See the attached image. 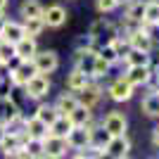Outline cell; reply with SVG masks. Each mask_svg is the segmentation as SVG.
Listing matches in <instances>:
<instances>
[{
  "label": "cell",
  "mask_w": 159,
  "mask_h": 159,
  "mask_svg": "<svg viewBox=\"0 0 159 159\" xmlns=\"http://www.w3.org/2000/svg\"><path fill=\"white\" fill-rule=\"evenodd\" d=\"M121 159H128V157H121Z\"/></svg>",
  "instance_id": "cell-43"
},
{
  "label": "cell",
  "mask_w": 159,
  "mask_h": 159,
  "mask_svg": "<svg viewBox=\"0 0 159 159\" xmlns=\"http://www.w3.org/2000/svg\"><path fill=\"white\" fill-rule=\"evenodd\" d=\"M109 69H112V66H109V64H107V62L98 55V57H95V64H93V71H90V81L107 79V76H109Z\"/></svg>",
  "instance_id": "cell-30"
},
{
  "label": "cell",
  "mask_w": 159,
  "mask_h": 159,
  "mask_svg": "<svg viewBox=\"0 0 159 159\" xmlns=\"http://www.w3.org/2000/svg\"><path fill=\"white\" fill-rule=\"evenodd\" d=\"M152 145L159 150V128H154V131H152Z\"/></svg>",
  "instance_id": "cell-35"
},
{
  "label": "cell",
  "mask_w": 159,
  "mask_h": 159,
  "mask_svg": "<svg viewBox=\"0 0 159 159\" xmlns=\"http://www.w3.org/2000/svg\"><path fill=\"white\" fill-rule=\"evenodd\" d=\"M124 64L126 66H150V52H143V50H128V55L124 57Z\"/></svg>",
  "instance_id": "cell-26"
},
{
  "label": "cell",
  "mask_w": 159,
  "mask_h": 159,
  "mask_svg": "<svg viewBox=\"0 0 159 159\" xmlns=\"http://www.w3.org/2000/svg\"><path fill=\"white\" fill-rule=\"evenodd\" d=\"M0 40H2V38H0Z\"/></svg>",
  "instance_id": "cell-45"
},
{
  "label": "cell",
  "mask_w": 159,
  "mask_h": 159,
  "mask_svg": "<svg viewBox=\"0 0 159 159\" xmlns=\"http://www.w3.org/2000/svg\"><path fill=\"white\" fill-rule=\"evenodd\" d=\"M126 38H128V43H131L133 50H143V52H152L154 50V43L143 33V29H135L133 33H128Z\"/></svg>",
  "instance_id": "cell-17"
},
{
  "label": "cell",
  "mask_w": 159,
  "mask_h": 159,
  "mask_svg": "<svg viewBox=\"0 0 159 159\" xmlns=\"http://www.w3.org/2000/svg\"><path fill=\"white\" fill-rule=\"evenodd\" d=\"M5 71V64H2V62H0V74ZM2 76H5V74H2Z\"/></svg>",
  "instance_id": "cell-42"
},
{
  "label": "cell",
  "mask_w": 159,
  "mask_h": 159,
  "mask_svg": "<svg viewBox=\"0 0 159 159\" xmlns=\"http://www.w3.org/2000/svg\"><path fill=\"white\" fill-rule=\"evenodd\" d=\"M152 74L154 71L150 66H126L124 79H126L133 88H140V86H150V83H152Z\"/></svg>",
  "instance_id": "cell-11"
},
{
  "label": "cell",
  "mask_w": 159,
  "mask_h": 159,
  "mask_svg": "<svg viewBox=\"0 0 159 159\" xmlns=\"http://www.w3.org/2000/svg\"><path fill=\"white\" fill-rule=\"evenodd\" d=\"M33 116H36L38 121H43L45 126H50V124H52V121L57 119V116H60V112L55 109V105H45V102H40V105L36 107Z\"/></svg>",
  "instance_id": "cell-24"
},
{
  "label": "cell",
  "mask_w": 159,
  "mask_h": 159,
  "mask_svg": "<svg viewBox=\"0 0 159 159\" xmlns=\"http://www.w3.org/2000/svg\"><path fill=\"white\" fill-rule=\"evenodd\" d=\"M7 5H10V0H0V12H5Z\"/></svg>",
  "instance_id": "cell-36"
},
{
  "label": "cell",
  "mask_w": 159,
  "mask_h": 159,
  "mask_svg": "<svg viewBox=\"0 0 159 159\" xmlns=\"http://www.w3.org/2000/svg\"><path fill=\"white\" fill-rule=\"evenodd\" d=\"M31 76H36V66H33V62H19L17 66H12L10 69V83H12L14 88H24V83H26Z\"/></svg>",
  "instance_id": "cell-10"
},
{
  "label": "cell",
  "mask_w": 159,
  "mask_h": 159,
  "mask_svg": "<svg viewBox=\"0 0 159 159\" xmlns=\"http://www.w3.org/2000/svg\"><path fill=\"white\" fill-rule=\"evenodd\" d=\"M157 26H159V21H157Z\"/></svg>",
  "instance_id": "cell-44"
},
{
  "label": "cell",
  "mask_w": 159,
  "mask_h": 159,
  "mask_svg": "<svg viewBox=\"0 0 159 159\" xmlns=\"http://www.w3.org/2000/svg\"><path fill=\"white\" fill-rule=\"evenodd\" d=\"M98 55H100V57H102L109 66H114V64H119V62H121L119 55L114 52V48L109 45V43H107V45H102V48H98Z\"/></svg>",
  "instance_id": "cell-31"
},
{
  "label": "cell",
  "mask_w": 159,
  "mask_h": 159,
  "mask_svg": "<svg viewBox=\"0 0 159 159\" xmlns=\"http://www.w3.org/2000/svg\"><path fill=\"white\" fill-rule=\"evenodd\" d=\"M71 121H69V116H57V119L52 121V124H50V126H48V131H50V135H57V138H66V135H69V131H71Z\"/></svg>",
  "instance_id": "cell-25"
},
{
  "label": "cell",
  "mask_w": 159,
  "mask_h": 159,
  "mask_svg": "<svg viewBox=\"0 0 159 159\" xmlns=\"http://www.w3.org/2000/svg\"><path fill=\"white\" fill-rule=\"evenodd\" d=\"M40 19L45 24V29H62L66 24V19H69V12L62 5H48V7H43Z\"/></svg>",
  "instance_id": "cell-6"
},
{
  "label": "cell",
  "mask_w": 159,
  "mask_h": 159,
  "mask_svg": "<svg viewBox=\"0 0 159 159\" xmlns=\"http://www.w3.org/2000/svg\"><path fill=\"white\" fill-rule=\"evenodd\" d=\"M140 112L145 114V116H159V95H157V90H150V93L143 98Z\"/></svg>",
  "instance_id": "cell-20"
},
{
  "label": "cell",
  "mask_w": 159,
  "mask_h": 159,
  "mask_svg": "<svg viewBox=\"0 0 159 159\" xmlns=\"http://www.w3.org/2000/svg\"><path fill=\"white\" fill-rule=\"evenodd\" d=\"M31 62L36 66V74H45V76H50L60 69V55L55 50H38Z\"/></svg>",
  "instance_id": "cell-2"
},
{
  "label": "cell",
  "mask_w": 159,
  "mask_h": 159,
  "mask_svg": "<svg viewBox=\"0 0 159 159\" xmlns=\"http://www.w3.org/2000/svg\"><path fill=\"white\" fill-rule=\"evenodd\" d=\"M133 93H135V88H133L124 76L114 79L112 83L107 86V95H109V100H114V102H128V100L133 98Z\"/></svg>",
  "instance_id": "cell-7"
},
{
  "label": "cell",
  "mask_w": 159,
  "mask_h": 159,
  "mask_svg": "<svg viewBox=\"0 0 159 159\" xmlns=\"http://www.w3.org/2000/svg\"><path fill=\"white\" fill-rule=\"evenodd\" d=\"M71 159H88V157H86V154H83V152H79V154H74Z\"/></svg>",
  "instance_id": "cell-39"
},
{
  "label": "cell",
  "mask_w": 159,
  "mask_h": 159,
  "mask_svg": "<svg viewBox=\"0 0 159 159\" xmlns=\"http://www.w3.org/2000/svg\"><path fill=\"white\" fill-rule=\"evenodd\" d=\"M100 126L105 128L109 135H126L128 119H126V114H121V112H116V109H112V112L105 114V119L100 121Z\"/></svg>",
  "instance_id": "cell-5"
},
{
  "label": "cell",
  "mask_w": 159,
  "mask_h": 159,
  "mask_svg": "<svg viewBox=\"0 0 159 159\" xmlns=\"http://www.w3.org/2000/svg\"><path fill=\"white\" fill-rule=\"evenodd\" d=\"M24 133H26L29 138H38V140H43L45 135H50L48 126L43 124V121H38L36 116H31V119H24Z\"/></svg>",
  "instance_id": "cell-18"
},
{
  "label": "cell",
  "mask_w": 159,
  "mask_h": 159,
  "mask_svg": "<svg viewBox=\"0 0 159 159\" xmlns=\"http://www.w3.org/2000/svg\"><path fill=\"white\" fill-rule=\"evenodd\" d=\"M76 105H79V100H76V95H74V93H60V95H57V100H55V109H57L62 116H66Z\"/></svg>",
  "instance_id": "cell-22"
},
{
  "label": "cell",
  "mask_w": 159,
  "mask_h": 159,
  "mask_svg": "<svg viewBox=\"0 0 159 159\" xmlns=\"http://www.w3.org/2000/svg\"><path fill=\"white\" fill-rule=\"evenodd\" d=\"M128 150H131V140L126 135H112L102 152H105L107 159H121L128 154Z\"/></svg>",
  "instance_id": "cell-9"
},
{
  "label": "cell",
  "mask_w": 159,
  "mask_h": 159,
  "mask_svg": "<svg viewBox=\"0 0 159 159\" xmlns=\"http://www.w3.org/2000/svg\"><path fill=\"white\" fill-rule=\"evenodd\" d=\"M143 21H145V24H157L159 21V0H145Z\"/></svg>",
  "instance_id": "cell-29"
},
{
  "label": "cell",
  "mask_w": 159,
  "mask_h": 159,
  "mask_svg": "<svg viewBox=\"0 0 159 159\" xmlns=\"http://www.w3.org/2000/svg\"><path fill=\"white\" fill-rule=\"evenodd\" d=\"M95 128V124L90 121V124H86V126H74L71 131H69V135H66V145H69V150H86L88 145H90V131Z\"/></svg>",
  "instance_id": "cell-4"
},
{
  "label": "cell",
  "mask_w": 159,
  "mask_h": 159,
  "mask_svg": "<svg viewBox=\"0 0 159 159\" xmlns=\"http://www.w3.org/2000/svg\"><path fill=\"white\" fill-rule=\"evenodd\" d=\"M95 57H98V50H95V48H76V52H74L76 66H74V69H79V71H83V74L90 76L93 64H95Z\"/></svg>",
  "instance_id": "cell-13"
},
{
  "label": "cell",
  "mask_w": 159,
  "mask_h": 159,
  "mask_svg": "<svg viewBox=\"0 0 159 159\" xmlns=\"http://www.w3.org/2000/svg\"><path fill=\"white\" fill-rule=\"evenodd\" d=\"M43 14V5L38 0H21L19 2V17L21 19H36Z\"/></svg>",
  "instance_id": "cell-21"
},
{
  "label": "cell",
  "mask_w": 159,
  "mask_h": 159,
  "mask_svg": "<svg viewBox=\"0 0 159 159\" xmlns=\"http://www.w3.org/2000/svg\"><path fill=\"white\" fill-rule=\"evenodd\" d=\"M143 12H145V0H131L126 5L124 19L133 21V24H143Z\"/></svg>",
  "instance_id": "cell-23"
},
{
  "label": "cell",
  "mask_w": 159,
  "mask_h": 159,
  "mask_svg": "<svg viewBox=\"0 0 159 159\" xmlns=\"http://www.w3.org/2000/svg\"><path fill=\"white\" fill-rule=\"evenodd\" d=\"M21 150H24V154H26L29 159H38V157H43V140L26 138L24 145H21Z\"/></svg>",
  "instance_id": "cell-28"
},
{
  "label": "cell",
  "mask_w": 159,
  "mask_h": 159,
  "mask_svg": "<svg viewBox=\"0 0 159 159\" xmlns=\"http://www.w3.org/2000/svg\"><path fill=\"white\" fill-rule=\"evenodd\" d=\"M14 57V43H7V40H0V62L2 64H10V60Z\"/></svg>",
  "instance_id": "cell-32"
},
{
  "label": "cell",
  "mask_w": 159,
  "mask_h": 159,
  "mask_svg": "<svg viewBox=\"0 0 159 159\" xmlns=\"http://www.w3.org/2000/svg\"><path fill=\"white\" fill-rule=\"evenodd\" d=\"M76 48H93V40H90V36L88 33H83L79 38V43H76Z\"/></svg>",
  "instance_id": "cell-34"
},
{
  "label": "cell",
  "mask_w": 159,
  "mask_h": 159,
  "mask_svg": "<svg viewBox=\"0 0 159 159\" xmlns=\"http://www.w3.org/2000/svg\"><path fill=\"white\" fill-rule=\"evenodd\" d=\"M5 21H7V17H5V12H0V31H2V26H5Z\"/></svg>",
  "instance_id": "cell-37"
},
{
  "label": "cell",
  "mask_w": 159,
  "mask_h": 159,
  "mask_svg": "<svg viewBox=\"0 0 159 159\" xmlns=\"http://www.w3.org/2000/svg\"><path fill=\"white\" fill-rule=\"evenodd\" d=\"M36 52H38V43H36V38H26V36H24L21 40L14 43V55H17L21 62H31Z\"/></svg>",
  "instance_id": "cell-14"
},
{
  "label": "cell",
  "mask_w": 159,
  "mask_h": 159,
  "mask_svg": "<svg viewBox=\"0 0 159 159\" xmlns=\"http://www.w3.org/2000/svg\"><path fill=\"white\" fill-rule=\"evenodd\" d=\"M102 88L95 83V81H90L81 93H76V100H79V105H83V107H88V109H95V107L100 105V100H102Z\"/></svg>",
  "instance_id": "cell-12"
},
{
  "label": "cell",
  "mask_w": 159,
  "mask_h": 159,
  "mask_svg": "<svg viewBox=\"0 0 159 159\" xmlns=\"http://www.w3.org/2000/svg\"><path fill=\"white\" fill-rule=\"evenodd\" d=\"M69 150L66 138H57V135H45L43 138V157L48 159H62Z\"/></svg>",
  "instance_id": "cell-8"
},
{
  "label": "cell",
  "mask_w": 159,
  "mask_h": 159,
  "mask_svg": "<svg viewBox=\"0 0 159 159\" xmlns=\"http://www.w3.org/2000/svg\"><path fill=\"white\" fill-rule=\"evenodd\" d=\"M48 93H50V76L45 74H36L24 83V95L29 100H43Z\"/></svg>",
  "instance_id": "cell-3"
},
{
  "label": "cell",
  "mask_w": 159,
  "mask_h": 159,
  "mask_svg": "<svg viewBox=\"0 0 159 159\" xmlns=\"http://www.w3.org/2000/svg\"><path fill=\"white\" fill-rule=\"evenodd\" d=\"M116 33H119V29L112 26V21L107 19L105 14H100L98 19L90 24V29H88V36H90V40H93V48H95V50L102 48V45H107Z\"/></svg>",
  "instance_id": "cell-1"
},
{
  "label": "cell",
  "mask_w": 159,
  "mask_h": 159,
  "mask_svg": "<svg viewBox=\"0 0 159 159\" xmlns=\"http://www.w3.org/2000/svg\"><path fill=\"white\" fill-rule=\"evenodd\" d=\"M90 83V76L88 74H83V71H79V69H71V71L66 74V81H64V86H66V90L69 93H81L83 88Z\"/></svg>",
  "instance_id": "cell-15"
},
{
  "label": "cell",
  "mask_w": 159,
  "mask_h": 159,
  "mask_svg": "<svg viewBox=\"0 0 159 159\" xmlns=\"http://www.w3.org/2000/svg\"><path fill=\"white\" fill-rule=\"evenodd\" d=\"M154 50H157V55H159V40L154 43ZM154 50H152V52H154Z\"/></svg>",
  "instance_id": "cell-41"
},
{
  "label": "cell",
  "mask_w": 159,
  "mask_h": 159,
  "mask_svg": "<svg viewBox=\"0 0 159 159\" xmlns=\"http://www.w3.org/2000/svg\"><path fill=\"white\" fill-rule=\"evenodd\" d=\"M66 116L71 121V126H86V124L93 121V109H88V107H83V105H76Z\"/></svg>",
  "instance_id": "cell-19"
},
{
  "label": "cell",
  "mask_w": 159,
  "mask_h": 159,
  "mask_svg": "<svg viewBox=\"0 0 159 159\" xmlns=\"http://www.w3.org/2000/svg\"><path fill=\"white\" fill-rule=\"evenodd\" d=\"M0 38L7 40V43H17V40L24 38V26H21V21H14V19H7L2 31H0Z\"/></svg>",
  "instance_id": "cell-16"
},
{
  "label": "cell",
  "mask_w": 159,
  "mask_h": 159,
  "mask_svg": "<svg viewBox=\"0 0 159 159\" xmlns=\"http://www.w3.org/2000/svg\"><path fill=\"white\" fill-rule=\"evenodd\" d=\"M116 7H119V5H116L114 0H95V10H98V14H112Z\"/></svg>",
  "instance_id": "cell-33"
},
{
  "label": "cell",
  "mask_w": 159,
  "mask_h": 159,
  "mask_svg": "<svg viewBox=\"0 0 159 159\" xmlns=\"http://www.w3.org/2000/svg\"><path fill=\"white\" fill-rule=\"evenodd\" d=\"M2 135H5V126H2V124H0V138H2Z\"/></svg>",
  "instance_id": "cell-40"
},
{
  "label": "cell",
  "mask_w": 159,
  "mask_h": 159,
  "mask_svg": "<svg viewBox=\"0 0 159 159\" xmlns=\"http://www.w3.org/2000/svg\"><path fill=\"white\" fill-rule=\"evenodd\" d=\"M114 2H116V5H119V7H121V5L126 7V5H128V2H131V0H114Z\"/></svg>",
  "instance_id": "cell-38"
},
{
  "label": "cell",
  "mask_w": 159,
  "mask_h": 159,
  "mask_svg": "<svg viewBox=\"0 0 159 159\" xmlns=\"http://www.w3.org/2000/svg\"><path fill=\"white\" fill-rule=\"evenodd\" d=\"M21 26H24V36L26 38H36V40H38L40 33L45 31V24H43L40 17H36V19H21Z\"/></svg>",
  "instance_id": "cell-27"
}]
</instances>
